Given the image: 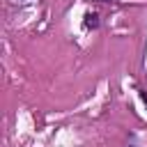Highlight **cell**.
I'll return each mask as SVG.
<instances>
[{
  "label": "cell",
  "mask_w": 147,
  "mask_h": 147,
  "mask_svg": "<svg viewBox=\"0 0 147 147\" xmlns=\"http://www.w3.org/2000/svg\"><path fill=\"white\" fill-rule=\"evenodd\" d=\"M83 25H85V30H96V28H99V14H96V11H87Z\"/></svg>",
  "instance_id": "cell-1"
},
{
  "label": "cell",
  "mask_w": 147,
  "mask_h": 147,
  "mask_svg": "<svg viewBox=\"0 0 147 147\" xmlns=\"http://www.w3.org/2000/svg\"><path fill=\"white\" fill-rule=\"evenodd\" d=\"M34 0H9V5H18V7H23V5H32Z\"/></svg>",
  "instance_id": "cell-2"
},
{
  "label": "cell",
  "mask_w": 147,
  "mask_h": 147,
  "mask_svg": "<svg viewBox=\"0 0 147 147\" xmlns=\"http://www.w3.org/2000/svg\"><path fill=\"white\" fill-rule=\"evenodd\" d=\"M140 99H142V103L147 106V92H145V90H140Z\"/></svg>",
  "instance_id": "cell-3"
}]
</instances>
